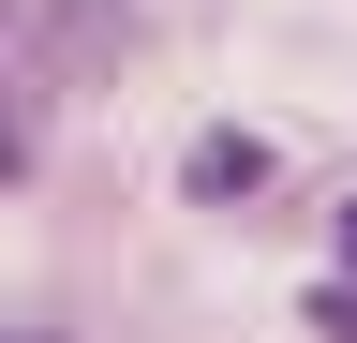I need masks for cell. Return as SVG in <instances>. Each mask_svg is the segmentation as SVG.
<instances>
[{
    "mask_svg": "<svg viewBox=\"0 0 357 343\" xmlns=\"http://www.w3.org/2000/svg\"><path fill=\"white\" fill-rule=\"evenodd\" d=\"M178 180H194L208 209H223V194H253V180H268V135H208L194 164H178Z\"/></svg>",
    "mask_w": 357,
    "mask_h": 343,
    "instance_id": "6da1fadb",
    "label": "cell"
},
{
    "mask_svg": "<svg viewBox=\"0 0 357 343\" xmlns=\"http://www.w3.org/2000/svg\"><path fill=\"white\" fill-rule=\"evenodd\" d=\"M312 328H328V343H357V269H342V284H312Z\"/></svg>",
    "mask_w": 357,
    "mask_h": 343,
    "instance_id": "7a4b0ae2",
    "label": "cell"
},
{
    "mask_svg": "<svg viewBox=\"0 0 357 343\" xmlns=\"http://www.w3.org/2000/svg\"><path fill=\"white\" fill-rule=\"evenodd\" d=\"M342 269H357V209H342Z\"/></svg>",
    "mask_w": 357,
    "mask_h": 343,
    "instance_id": "3957f363",
    "label": "cell"
}]
</instances>
